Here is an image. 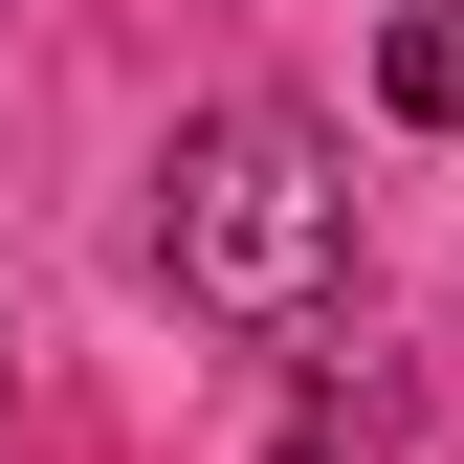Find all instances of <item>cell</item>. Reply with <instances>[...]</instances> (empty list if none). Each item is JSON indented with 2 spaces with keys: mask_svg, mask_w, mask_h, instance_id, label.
Returning a JSON list of instances; mask_svg holds the SVG:
<instances>
[{
  "mask_svg": "<svg viewBox=\"0 0 464 464\" xmlns=\"http://www.w3.org/2000/svg\"><path fill=\"white\" fill-rule=\"evenodd\" d=\"M155 266H178V310L221 332H310L332 287H354V155L310 133V111H199L178 155H155Z\"/></svg>",
  "mask_w": 464,
  "mask_h": 464,
  "instance_id": "cell-1",
  "label": "cell"
},
{
  "mask_svg": "<svg viewBox=\"0 0 464 464\" xmlns=\"http://www.w3.org/2000/svg\"><path fill=\"white\" fill-rule=\"evenodd\" d=\"M376 111L464 133V0H398V44H376Z\"/></svg>",
  "mask_w": 464,
  "mask_h": 464,
  "instance_id": "cell-2",
  "label": "cell"
}]
</instances>
